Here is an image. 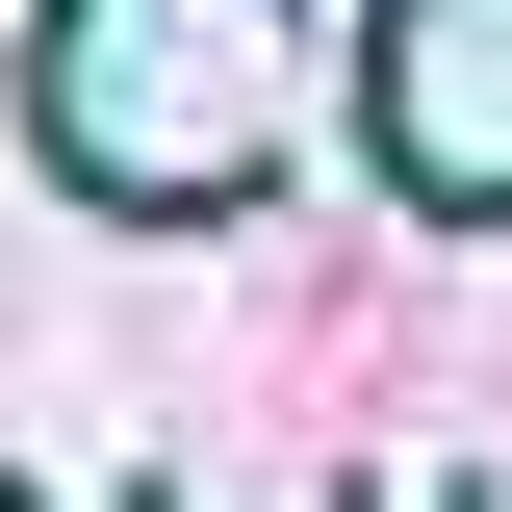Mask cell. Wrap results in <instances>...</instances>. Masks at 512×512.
I'll use <instances>...</instances> for the list:
<instances>
[{
  "mask_svg": "<svg viewBox=\"0 0 512 512\" xmlns=\"http://www.w3.org/2000/svg\"><path fill=\"white\" fill-rule=\"evenodd\" d=\"M384 154L436 205H512V0H384Z\"/></svg>",
  "mask_w": 512,
  "mask_h": 512,
  "instance_id": "7a4b0ae2",
  "label": "cell"
},
{
  "mask_svg": "<svg viewBox=\"0 0 512 512\" xmlns=\"http://www.w3.org/2000/svg\"><path fill=\"white\" fill-rule=\"evenodd\" d=\"M52 154L103 205H231L282 154V0H52Z\"/></svg>",
  "mask_w": 512,
  "mask_h": 512,
  "instance_id": "6da1fadb",
  "label": "cell"
}]
</instances>
